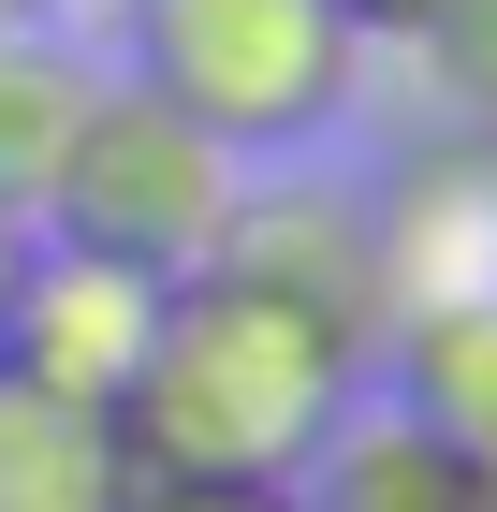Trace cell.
I'll use <instances>...</instances> for the list:
<instances>
[{"instance_id": "obj_1", "label": "cell", "mask_w": 497, "mask_h": 512, "mask_svg": "<svg viewBox=\"0 0 497 512\" xmlns=\"http://www.w3.org/2000/svg\"><path fill=\"white\" fill-rule=\"evenodd\" d=\"M366 366L381 352L351 322L278 308L249 278L191 264L161 293V337L132 366V395H117V439H132L147 483H293L337 439V410L366 395Z\"/></svg>"}, {"instance_id": "obj_2", "label": "cell", "mask_w": 497, "mask_h": 512, "mask_svg": "<svg viewBox=\"0 0 497 512\" xmlns=\"http://www.w3.org/2000/svg\"><path fill=\"white\" fill-rule=\"evenodd\" d=\"M117 74L176 103L205 147L293 161L351 118L366 30H351V0H117Z\"/></svg>"}, {"instance_id": "obj_3", "label": "cell", "mask_w": 497, "mask_h": 512, "mask_svg": "<svg viewBox=\"0 0 497 512\" xmlns=\"http://www.w3.org/2000/svg\"><path fill=\"white\" fill-rule=\"evenodd\" d=\"M234 176H249V161L205 147L176 103H147L132 74H88V118H74V147H59V176H44L30 235L117 249V264H147V278H191L205 249H220V220H234Z\"/></svg>"}, {"instance_id": "obj_4", "label": "cell", "mask_w": 497, "mask_h": 512, "mask_svg": "<svg viewBox=\"0 0 497 512\" xmlns=\"http://www.w3.org/2000/svg\"><path fill=\"white\" fill-rule=\"evenodd\" d=\"M161 293H176V278L117 264V249L30 235L15 308H0V381H44V395H74V410H117L132 366H147V337H161Z\"/></svg>"}, {"instance_id": "obj_5", "label": "cell", "mask_w": 497, "mask_h": 512, "mask_svg": "<svg viewBox=\"0 0 497 512\" xmlns=\"http://www.w3.org/2000/svg\"><path fill=\"white\" fill-rule=\"evenodd\" d=\"M220 278L278 293V308H322L351 322L366 352H381V235H366V176H307V161H264V176H234V220L205 249Z\"/></svg>"}, {"instance_id": "obj_6", "label": "cell", "mask_w": 497, "mask_h": 512, "mask_svg": "<svg viewBox=\"0 0 497 512\" xmlns=\"http://www.w3.org/2000/svg\"><path fill=\"white\" fill-rule=\"evenodd\" d=\"M366 235H381V308L395 322L454 308V293H497V147L483 132H424L395 176H366Z\"/></svg>"}, {"instance_id": "obj_7", "label": "cell", "mask_w": 497, "mask_h": 512, "mask_svg": "<svg viewBox=\"0 0 497 512\" xmlns=\"http://www.w3.org/2000/svg\"><path fill=\"white\" fill-rule=\"evenodd\" d=\"M293 512H483V469L454 439H424L395 395H351L337 439L293 469Z\"/></svg>"}, {"instance_id": "obj_8", "label": "cell", "mask_w": 497, "mask_h": 512, "mask_svg": "<svg viewBox=\"0 0 497 512\" xmlns=\"http://www.w3.org/2000/svg\"><path fill=\"white\" fill-rule=\"evenodd\" d=\"M132 439L117 410H74L44 381H0V512H132Z\"/></svg>"}, {"instance_id": "obj_9", "label": "cell", "mask_w": 497, "mask_h": 512, "mask_svg": "<svg viewBox=\"0 0 497 512\" xmlns=\"http://www.w3.org/2000/svg\"><path fill=\"white\" fill-rule=\"evenodd\" d=\"M395 352V410L424 439H454L468 469L497 483V293H454V308H410L381 337Z\"/></svg>"}, {"instance_id": "obj_10", "label": "cell", "mask_w": 497, "mask_h": 512, "mask_svg": "<svg viewBox=\"0 0 497 512\" xmlns=\"http://www.w3.org/2000/svg\"><path fill=\"white\" fill-rule=\"evenodd\" d=\"M88 44H59L30 15V30H0V220H44V176H59V147H74L88 118Z\"/></svg>"}, {"instance_id": "obj_11", "label": "cell", "mask_w": 497, "mask_h": 512, "mask_svg": "<svg viewBox=\"0 0 497 512\" xmlns=\"http://www.w3.org/2000/svg\"><path fill=\"white\" fill-rule=\"evenodd\" d=\"M424 88H439V132L497 147V0H439L424 15Z\"/></svg>"}, {"instance_id": "obj_12", "label": "cell", "mask_w": 497, "mask_h": 512, "mask_svg": "<svg viewBox=\"0 0 497 512\" xmlns=\"http://www.w3.org/2000/svg\"><path fill=\"white\" fill-rule=\"evenodd\" d=\"M132 512H293V483H132Z\"/></svg>"}, {"instance_id": "obj_13", "label": "cell", "mask_w": 497, "mask_h": 512, "mask_svg": "<svg viewBox=\"0 0 497 512\" xmlns=\"http://www.w3.org/2000/svg\"><path fill=\"white\" fill-rule=\"evenodd\" d=\"M424 15H439V0H351V30H366V44H424Z\"/></svg>"}, {"instance_id": "obj_14", "label": "cell", "mask_w": 497, "mask_h": 512, "mask_svg": "<svg viewBox=\"0 0 497 512\" xmlns=\"http://www.w3.org/2000/svg\"><path fill=\"white\" fill-rule=\"evenodd\" d=\"M15 264H30V220H0V308H15Z\"/></svg>"}, {"instance_id": "obj_15", "label": "cell", "mask_w": 497, "mask_h": 512, "mask_svg": "<svg viewBox=\"0 0 497 512\" xmlns=\"http://www.w3.org/2000/svg\"><path fill=\"white\" fill-rule=\"evenodd\" d=\"M30 15H44V0H0V30H30Z\"/></svg>"}, {"instance_id": "obj_16", "label": "cell", "mask_w": 497, "mask_h": 512, "mask_svg": "<svg viewBox=\"0 0 497 512\" xmlns=\"http://www.w3.org/2000/svg\"><path fill=\"white\" fill-rule=\"evenodd\" d=\"M483 512H497V483H483Z\"/></svg>"}]
</instances>
